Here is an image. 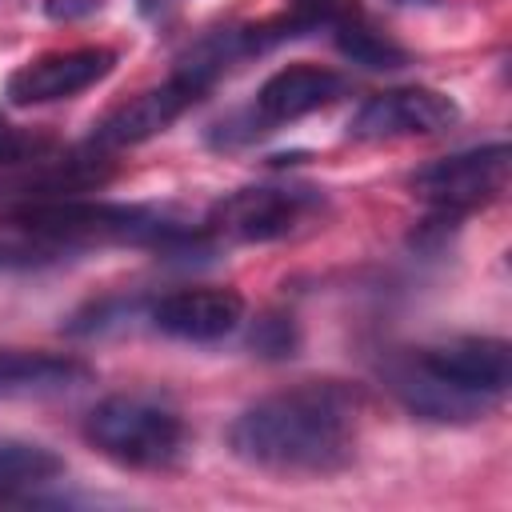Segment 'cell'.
Returning <instances> with one entry per match:
<instances>
[{
	"label": "cell",
	"mask_w": 512,
	"mask_h": 512,
	"mask_svg": "<svg viewBox=\"0 0 512 512\" xmlns=\"http://www.w3.org/2000/svg\"><path fill=\"white\" fill-rule=\"evenodd\" d=\"M228 448L264 472L332 476L356 452V404L336 384L276 392L232 420Z\"/></svg>",
	"instance_id": "cell-1"
},
{
	"label": "cell",
	"mask_w": 512,
	"mask_h": 512,
	"mask_svg": "<svg viewBox=\"0 0 512 512\" xmlns=\"http://www.w3.org/2000/svg\"><path fill=\"white\" fill-rule=\"evenodd\" d=\"M12 220L32 232L36 240L52 244H152L164 248L188 232V224L172 220L164 208L148 204H108V200H80V196H44L28 200L12 212Z\"/></svg>",
	"instance_id": "cell-2"
},
{
	"label": "cell",
	"mask_w": 512,
	"mask_h": 512,
	"mask_svg": "<svg viewBox=\"0 0 512 512\" xmlns=\"http://www.w3.org/2000/svg\"><path fill=\"white\" fill-rule=\"evenodd\" d=\"M84 440L124 468H168L184 452V420L144 396H108L84 416Z\"/></svg>",
	"instance_id": "cell-3"
},
{
	"label": "cell",
	"mask_w": 512,
	"mask_h": 512,
	"mask_svg": "<svg viewBox=\"0 0 512 512\" xmlns=\"http://www.w3.org/2000/svg\"><path fill=\"white\" fill-rule=\"evenodd\" d=\"M508 164H512V152H508L504 140H496V144H484V148H468V152L432 160V164L416 168L408 184L420 200L436 204L440 212L460 216V212H468L476 204H488L504 192Z\"/></svg>",
	"instance_id": "cell-4"
},
{
	"label": "cell",
	"mask_w": 512,
	"mask_h": 512,
	"mask_svg": "<svg viewBox=\"0 0 512 512\" xmlns=\"http://www.w3.org/2000/svg\"><path fill=\"white\" fill-rule=\"evenodd\" d=\"M316 208L320 192L312 188H240L216 204L212 228L240 244H268L292 236Z\"/></svg>",
	"instance_id": "cell-5"
},
{
	"label": "cell",
	"mask_w": 512,
	"mask_h": 512,
	"mask_svg": "<svg viewBox=\"0 0 512 512\" xmlns=\"http://www.w3.org/2000/svg\"><path fill=\"white\" fill-rule=\"evenodd\" d=\"M460 120L452 96L436 88H388L360 104L348 132L356 140H396V136H436Z\"/></svg>",
	"instance_id": "cell-6"
},
{
	"label": "cell",
	"mask_w": 512,
	"mask_h": 512,
	"mask_svg": "<svg viewBox=\"0 0 512 512\" xmlns=\"http://www.w3.org/2000/svg\"><path fill=\"white\" fill-rule=\"evenodd\" d=\"M116 64L112 48L88 44V48H68V52H48L28 60L24 68H16L4 84L8 100L28 108V104H52V100H68L84 88H92L96 80H104Z\"/></svg>",
	"instance_id": "cell-7"
},
{
	"label": "cell",
	"mask_w": 512,
	"mask_h": 512,
	"mask_svg": "<svg viewBox=\"0 0 512 512\" xmlns=\"http://www.w3.org/2000/svg\"><path fill=\"white\" fill-rule=\"evenodd\" d=\"M244 320V296L232 288H180L152 304V324L176 340H224Z\"/></svg>",
	"instance_id": "cell-8"
},
{
	"label": "cell",
	"mask_w": 512,
	"mask_h": 512,
	"mask_svg": "<svg viewBox=\"0 0 512 512\" xmlns=\"http://www.w3.org/2000/svg\"><path fill=\"white\" fill-rule=\"evenodd\" d=\"M196 100H200V92H196L188 80L168 76L160 88H148V92L132 96L128 104H120L116 112H108V116L100 120V128L92 132V144H96V148L144 144V140H152L156 132H164L172 120H180Z\"/></svg>",
	"instance_id": "cell-9"
},
{
	"label": "cell",
	"mask_w": 512,
	"mask_h": 512,
	"mask_svg": "<svg viewBox=\"0 0 512 512\" xmlns=\"http://www.w3.org/2000/svg\"><path fill=\"white\" fill-rule=\"evenodd\" d=\"M388 388L400 396V404H404L408 412H416V416H424V420H440V424L476 420V416L492 412L496 400H500V396L472 392V388H460V384L436 376V372L424 368L416 356L388 368Z\"/></svg>",
	"instance_id": "cell-10"
},
{
	"label": "cell",
	"mask_w": 512,
	"mask_h": 512,
	"mask_svg": "<svg viewBox=\"0 0 512 512\" xmlns=\"http://www.w3.org/2000/svg\"><path fill=\"white\" fill-rule=\"evenodd\" d=\"M416 360L432 368L436 376L460 388H472V392H488V396H504L512 380V352L496 336H456V340L424 348Z\"/></svg>",
	"instance_id": "cell-11"
},
{
	"label": "cell",
	"mask_w": 512,
	"mask_h": 512,
	"mask_svg": "<svg viewBox=\"0 0 512 512\" xmlns=\"http://www.w3.org/2000/svg\"><path fill=\"white\" fill-rule=\"evenodd\" d=\"M340 96H344V76L340 72L316 68V64H288V68L272 72L260 84L252 112L264 124H284V120H300L316 108H328Z\"/></svg>",
	"instance_id": "cell-12"
},
{
	"label": "cell",
	"mask_w": 512,
	"mask_h": 512,
	"mask_svg": "<svg viewBox=\"0 0 512 512\" xmlns=\"http://www.w3.org/2000/svg\"><path fill=\"white\" fill-rule=\"evenodd\" d=\"M92 380V368L80 356L60 352H24L4 348L0 352V396L4 400H44L64 396Z\"/></svg>",
	"instance_id": "cell-13"
},
{
	"label": "cell",
	"mask_w": 512,
	"mask_h": 512,
	"mask_svg": "<svg viewBox=\"0 0 512 512\" xmlns=\"http://www.w3.org/2000/svg\"><path fill=\"white\" fill-rule=\"evenodd\" d=\"M64 472V460L48 444L0 440V504L28 500L36 488L52 484Z\"/></svg>",
	"instance_id": "cell-14"
},
{
	"label": "cell",
	"mask_w": 512,
	"mask_h": 512,
	"mask_svg": "<svg viewBox=\"0 0 512 512\" xmlns=\"http://www.w3.org/2000/svg\"><path fill=\"white\" fill-rule=\"evenodd\" d=\"M336 28V48H340V56H348L352 64H360V68H372V72H388V68H404L408 64V52L400 48V44H392L388 36H380V32H372L368 24H360V20H340V24H332Z\"/></svg>",
	"instance_id": "cell-15"
},
{
	"label": "cell",
	"mask_w": 512,
	"mask_h": 512,
	"mask_svg": "<svg viewBox=\"0 0 512 512\" xmlns=\"http://www.w3.org/2000/svg\"><path fill=\"white\" fill-rule=\"evenodd\" d=\"M296 344H300V332H296L292 316H284V312L260 316L252 324V332H248V348L256 356H264V360H284V356L296 352Z\"/></svg>",
	"instance_id": "cell-16"
},
{
	"label": "cell",
	"mask_w": 512,
	"mask_h": 512,
	"mask_svg": "<svg viewBox=\"0 0 512 512\" xmlns=\"http://www.w3.org/2000/svg\"><path fill=\"white\" fill-rule=\"evenodd\" d=\"M60 244L40 240V244H0V268H40L56 260Z\"/></svg>",
	"instance_id": "cell-17"
},
{
	"label": "cell",
	"mask_w": 512,
	"mask_h": 512,
	"mask_svg": "<svg viewBox=\"0 0 512 512\" xmlns=\"http://www.w3.org/2000/svg\"><path fill=\"white\" fill-rule=\"evenodd\" d=\"M104 8V0H44V16L52 24H76Z\"/></svg>",
	"instance_id": "cell-18"
},
{
	"label": "cell",
	"mask_w": 512,
	"mask_h": 512,
	"mask_svg": "<svg viewBox=\"0 0 512 512\" xmlns=\"http://www.w3.org/2000/svg\"><path fill=\"white\" fill-rule=\"evenodd\" d=\"M36 144L28 136H20L4 116H0V164H20V160H32Z\"/></svg>",
	"instance_id": "cell-19"
},
{
	"label": "cell",
	"mask_w": 512,
	"mask_h": 512,
	"mask_svg": "<svg viewBox=\"0 0 512 512\" xmlns=\"http://www.w3.org/2000/svg\"><path fill=\"white\" fill-rule=\"evenodd\" d=\"M176 4H184V0H136V12H140L144 20H160V16H168Z\"/></svg>",
	"instance_id": "cell-20"
},
{
	"label": "cell",
	"mask_w": 512,
	"mask_h": 512,
	"mask_svg": "<svg viewBox=\"0 0 512 512\" xmlns=\"http://www.w3.org/2000/svg\"><path fill=\"white\" fill-rule=\"evenodd\" d=\"M396 4H432V0H396Z\"/></svg>",
	"instance_id": "cell-21"
}]
</instances>
